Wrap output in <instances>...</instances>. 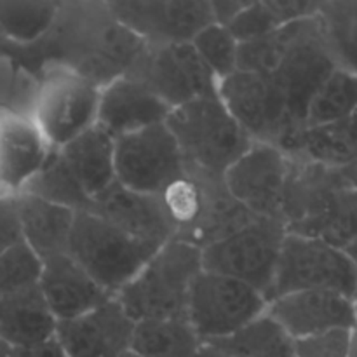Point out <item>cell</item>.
<instances>
[{"label":"cell","mask_w":357,"mask_h":357,"mask_svg":"<svg viewBox=\"0 0 357 357\" xmlns=\"http://www.w3.org/2000/svg\"><path fill=\"white\" fill-rule=\"evenodd\" d=\"M2 44L40 75L45 66H65L100 89L128 75L149 47L115 20L108 2L93 0L59 2L51 30L37 44Z\"/></svg>","instance_id":"6da1fadb"},{"label":"cell","mask_w":357,"mask_h":357,"mask_svg":"<svg viewBox=\"0 0 357 357\" xmlns=\"http://www.w3.org/2000/svg\"><path fill=\"white\" fill-rule=\"evenodd\" d=\"M337 66L317 14L243 42L237 54V70L272 80L296 131L305 126L310 101Z\"/></svg>","instance_id":"7a4b0ae2"},{"label":"cell","mask_w":357,"mask_h":357,"mask_svg":"<svg viewBox=\"0 0 357 357\" xmlns=\"http://www.w3.org/2000/svg\"><path fill=\"white\" fill-rule=\"evenodd\" d=\"M166 126L183 159L185 174L223 178L227 169L253 145L234 121L218 94L204 96L171 110Z\"/></svg>","instance_id":"3957f363"},{"label":"cell","mask_w":357,"mask_h":357,"mask_svg":"<svg viewBox=\"0 0 357 357\" xmlns=\"http://www.w3.org/2000/svg\"><path fill=\"white\" fill-rule=\"evenodd\" d=\"M202 271L199 248L171 239L115 295L132 321L187 319L188 293Z\"/></svg>","instance_id":"277c9868"},{"label":"cell","mask_w":357,"mask_h":357,"mask_svg":"<svg viewBox=\"0 0 357 357\" xmlns=\"http://www.w3.org/2000/svg\"><path fill=\"white\" fill-rule=\"evenodd\" d=\"M160 246L122 232L89 211H77L66 255L108 295L115 296L136 278Z\"/></svg>","instance_id":"5b68a950"},{"label":"cell","mask_w":357,"mask_h":357,"mask_svg":"<svg viewBox=\"0 0 357 357\" xmlns=\"http://www.w3.org/2000/svg\"><path fill=\"white\" fill-rule=\"evenodd\" d=\"M356 289L357 271L344 250L286 234L267 302L296 291H335L352 298Z\"/></svg>","instance_id":"8992f818"},{"label":"cell","mask_w":357,"mask_h":357,"mask_svg":"<svg viewBox=\"0 0 357 357\" xmlns=\"http://www.w3.org/2000/svg\"><path fill=\"white\" fill-rule=\"evenodd\" d=\"M268 302L251 286L201 271L188 293L187 321L202 344L232 337L267 310Z\"/></svg>","instance_id":"52a82bcc"},{"label":"cell","mask_w":357,"mask_h":357,"mask_svg":"<svg viewBox=\"0 0 357 357\" xmlns=\"http://www.w3.org/2000/svg\"><path fill=\"white\" fill-rule=\"evenodd\" d=\"M279 220L258 218L229 237L209 244L202 253V271L237 279L267 300L286 236Z\"/></svg>","instance_id":"ba28073f"},{"label":"cell","mask_w":357,"mask_h":357,"mask_svg":"<svg viewBox=\"0 0 357 357\" xmlns=\"http://www.w3.org/2000/svg\"><path fill=\"white\" fill-rule=\"evenodd\" d=\"M101 89L65 66L42 70L33 121L52 149H61L96 124Z\"/></svg>","instance_id":"9c48e42d"},{"label":"cell","mask_w":357,"mask_h":357,"mask_svg":"<svg viewBox=\"0 0 357 357\" xmlns=\"http://www.w3.org/2000/svg\"><path fill=\"white\" fill-rule=\"evenodd\" d=\"M115 180L138 194L160 195L185 174L180 149L164 124L115 138Z\"/></svg>","instance_id":"30bf717a"},{"label":"cell","mask_w":357,"mask_h":357,"mask_svg":"<svg viewBox=\"0 0 357 357\" xmlns=\"http://www.w3.org/2000/svg\"><path fill=\"white\" fill-rule=\"evenodd\" d=\"M218 98L253 142L281 149L296 132L281 94L267 75L237 70L220 80Z\"/></svg>","instance_id":"8fae6325"},{"label":"cell","mask_w":357,"mask_h":357,"mask_svg":"<svg viewBox=\"0 0 357 357\" xmlns=\"http://www.w3.org/2000/svg\"><path fill=\"white\" fill-rule=\"evenodd\" d=\"M129 73L142 80L171 110L218 94V79L190 42L146 47Z\"/></svg>","instance_id":"7c38bea8"},{"label":"cell","mask_w":357,"mask_h":357,"mask_svg":"<svg viewBox=\"0 0 357 357\" xmlns=\"http://www.w3.org/2000/svg\"><path fill=\"white\" fill-rule=\"evenodd\" d=\"M108 7L149 47L188 44L215 23L208 0H115Z\"/></svg>","instance_id":"4fadbf2b"},{"label":"cell","mask_w":357,"mask_h":357,"mask_svg":"<svg viewBox=\"0 0 357 357\" xmlns=\"http://www.w3.org/2000/svg\"><path fill=\"white\" fill-rule=\"evenodd\" d=\"M289 157L268 143L253 145L227 169L223 181L234 199L258 218L282 222Z\"/></svg>","instance_id":"5bb4252c"},{"label":"cell","mask_w":357,"mask_h":357,"mask_svg":"<svg viewBox=\"0 0 357 357\" xmlns=\"http://www.w3.org/2000/svg\"><path fill=\"white\" fill-rule=\"evenodd\" d=\"M135 324L112 296L75 319L58 321L54 340L66 357H122L131 351Z\"/></svg>","instance_id":"9a60e30c"},{"label":"cell","mask_w":357,"mask_h":357,"mask_svg":"<svg viewBox=\"0 0 357 357\" xmlns=\"http://www.w3.org/2000/svg\"><path fill=\"white\" fill-rule=\"evenodd\" d=\"M265 312L293 340L357 326L352 300L335 291L289 293L268 302Z\"/></svg>","instance_id":"2e32d148"},{"label":"cell","mask_w":357,"mask_h":357,"mask_svg":"<svg viewBox=\"0 0 357 357\" xmlns=\"http://www.w3.org/2000/svg\"><path fill=\"white\" fill-rule=\"evenodd\" d=\"M51 152L33 117L0 108V194H21Z\"/></svg>","instance_id":"e0dca14e"},{"label":"cell","mask_w":357,"mask_h":357,"mask_svg":"<svg viewBox=\"0 0 357 357\" xmlns=\"http://www.w3.org/2000/svg\"><path fill=\"white\" fill-rule=\"evenodd\" d=\"M84 211L100 216L122 232L145 243L162 246L174 239V229L159 195L138 194L119 181L101 192Z\"/></svg>","instance_id":"ac0fdd59"},{"label":"cell","mask_w":357,"mask_h":357,"mask_svg":"<svg viewBox=\"0 0 357 357\" xmlns=\"http://www.w3.org/2000/svg\"><path fill=\"white\" fill-rule=\"evenodd\" d=\"M169 114L171 108L160 98L128 73L101 87L96 126L115 139L150 126L164 124Z\"/></svg>","instance_id":"d6986e66"},{"label":"cell","mask_w":357,"mask_h":357,"mask_svg":"<svg viewBox=\"0 0 357 357\" xmlns=\"http://www.w3.org/2000/svg\"><path fill=\"white\" fill-rule=\"evenodd\" d=\"M38 288L56 321L75 319L112 298L66 253L42 261Z\"/></svg>","instance_id":"ffe728a7"},{"label":"cell","mask_w":357,"mask_h":357,"mask_svg":"<svg viewBox=\"0 0 357 357\" xmlns=\"http://www.w3.org/2000/svg\"><path fill=\"white\" fill-rule=\"evenodd\" d=\"M188 176L194 178L201 187V209L190 229L178 237V241L204 250L209 244L225 239L230 234L258 220V216L248 211L230 195L223 178L194 176V174Z\"/></svg>","instance_id":"44dd1931"},{"label":"cell","mask_w":357,"mask_h":357,"mask_svg":"<svg viewBox=\"0 0 357 357\" xmlns=\"http://www.w3.org/2000/svg\"><path fill=\"white\" fill-rule=\"evenodd\" d=\"M293 159L344 169L357 159V114L344 121L302 128L281 146Z\"/></svg>","instance_id":"7402d4cb"},{"label":"cell","mask_w":357,"mask_h":357,"mask_svg":"<svg viewBox=\"0 0 357 357\" xmlns=\"http://www.w3.org/2000/svg\"><path fill=\"white\" fill-rule=\"evenodd\" d=\"M68 169L79 181L84 194L94 197L107 190L115 181V139L94 124L65 146L58 149Z\"/></svg>","instance_id":"603a6c76"},{"label":"cell","mask_w":357,"mask_h":357,"mask_svg":"<svg viewBox=\"0 0 357 357\" xmlns=\"http://www.w3.org/2000/svg\"><path fill=\"white\" fill-rule=\"evenodd\" d=\"M23 241L40 260L66 253L75 211L21 192L16 195Z\"/></svg>","instance_id":"cb8c5ba5"},{"label":"cell","mask_w":357,"mask_h":357,"mask_svg":"<svg viewBox=\"0 0 357 357\" xmlns=\"http://www.w3.org/2000/svg\"><path fill=\"white\" fill-rule=\"evenodd\" d=\"M56 317L42 296L40 288L0 296V342L7 345H38L52 340Z\"/></svg>","instance_id":"d4e9b609"},{"label":"cell","mask_w":357,"mask_h":357,"mask_svg":"<svg viewBox=\"0 0 357 357\" xmlns=\"http://www.w3.org/2000/svg\"><path fill=\"white\" fill-rule=\"evenodd\" d=\"M319 2L309 0H265L248 2V6L229 24V31L239 44L257 40L278 28L303 17L316 16Z\"/></svg>","instance_id":"484cf974"},{"label":"cell","mask_w":357,"mask_h":357,"mask_svg":"<svg viewBox=\"0 0 357 357\" xmlns=\"http://www.w3.org/2000/svg\"><path fill=\"white\" fill-rule=\"evenodd\" d=\"M201 345L187 319H145L135 324L131 352L139 357H192Z\"/></svg>","instance_id":"4316f807"},{"label":"cell","mask_w":357,"mask_h":357,"mask_svg":"<svg viewBox=\"0 0 357 357\" xmlns=\"http://www.w3.org/2000/svg\"><path fill=\"white\" fill-rule=\"evenodd\" d=\"M206 344L230 357H295V340L267 312L232 337Z\"/></svg>","instance_id":"83f0119b"},{"label":"cell","mask_w":357,"mask_h":357,"mask_svg":"<svg viewBox=\"0 0 357 357\" xmlns=\"http://www.w3.org/2000/svg\"><path fill=\"white\" fill-rule=\"evenodd\" d=\"M59 2H2L0 0V42L33 45L45 37L58 16Z\"/></svg>","instance_id":"f1b7e54d"},{"label":"cell","mask_w":357,"mask_h":357,"mask_svg":"<svg viewBox=\"0 0 357 357\" xmlns=\"http://www.w3.org/2000/svg\"><path fill=\"white\" fill-rule=\"evenodd\" d=\"M317 17L337 65L357 75V0L319 2Z\"/></svg>","instance_id":"f546056e"},{"label":"cell","mask_w":357,"mask_h":357,"mask_svg":"<svg viewBox=\"0 0 357 357\" xmlns=\"http://www.w3.org/2000/svg\"><path fill=\"white\" fill-rule=\"evenodd\" d=\"M354 114H357V75L337 66L310 101L303 128L331 124Z\"/></svg>","instance_id":"4dcf8cb0"},{"label":"cell","mask_w":357,"mask_h":357,"mask_svg":"<svg viewBox=\"0 0 357 357\" xmlns=\"http://www.w3.org/2000/svg\"><path fill=\"white\" fill-rule=\"evenodd\" d=\"M303 237H312L338 250H347L357 241V190L349 183L344 185Z\"/></svg>","instance_id":"1f68e13d"},{"label":"cell","mask_w":357,"mask_h":357,"mask_svg":"<svg viewBox=\"0 0 357 357\" xmlns=\"http://www.w3.org/2000/svg\"><path fill=\"white\" fill-rule=\"evenodd\" d=\"M23 192L52 202V204L68 208L75 213L84 211L89 206V197L84 194L82 187L68 169L65 160L61 159L58 149H52L44 167L38 171L37 176L28 183Z\"/></svg>","instance_id":"d6a6232c"},{"label":"cell","mask_w":357,"mask_h":357,"mask_svg":"<svg viewBox=\"0 0 357 357\" xmlns=\"http://www.w3.org/2000/svg\"><path fill=\"white\" fill-rule=\"evenodd\" d=\"M38 84L40 73L0 42V108L31 117Z\"/></svg>","instance_id":"836d02e7"},{"label":"cell","mask_w":357,"mask_h":357,"mask_svg":"<svg viewBox=\"0 0 357 357\" xmlns=\"http://www.w3.org/2000/svg\"><path fill=\"white\" fill-rule=\"evenodd\" d=\"M190 44L194 45L206 66L211 70L213 75L218 79V82L237 72L239 42L227 26L211 23L199 31Z\"/></svg>","instance_id":"e575fe53"},{"label":"cell","mask_w":357,"mask_h":357,"mask_svg":"<svg viewBox=\"0 0 357 357\" xmlns=\"http://www.w3.org/2000/svg\"><path fill=\"white\" fill-rule=\"evenodd\" d=\"M42 260L24 241L0 255V296L37 288Z\"/></svg>","instance_id":"d590c367"},{"label":"cell","mask_w":357,"mask_h":357,"mask_svg":"<svg viewBox=\"0 0 357 357\" xmlns=\"http://www.w3.org/2000/svg\"><path fill=\"white\" fill-rule=\"evenodd\" d=\"M349 335L351 331L338 330L295 340V357H347Z\"/></svg>","instance_id":"8d00e7d4"},{"label":"cell","mask_w":357,"mask_h":357,"mask_svg":"<svg viewBox=\"0 0 357 357\" xmlns=\"http://www.w3.org/2000/svg\"><path fill=\"white\" fill-rule=\"evenodd\" d=\"M23 241L16 195L0 194V255Z\"/></svg>","instance_id":"74e56055"},{"label":"cell","mask_w":357,"mask_h":357,"mask_svg":"<svg viewBox=\"0 0 357 357\" xmlns=\"http://www.w3.org/2000/svg\"><path fill=\"white\" fill-rule=\"evenodd\" d=\"M0 357H66L63 354L58 342L52 340L38 345H26V347H17V345H7L0 342Z\"/></svg>","instance_id":"f35d334b"},{"label":"cell","mask_w":357,"mask_h":357,"mask_svg":"<svg viewBox=\"0 0 357 357\" xmlns=\"http://www.w3.org/2000/svg\"><path fill=\"white\" fill-rule=\"evenodd\" d=\"M209 3H211L213 21L222 26H229L237 14L248 6V2H239V0H215Z\"/></svg>","instance_id":"ab89813d"},{"label":"cell","mask_w":357,"mask_h":357,"mask_svg":"<svg viewBox=\"0 0 357 357\" xmlns=\"http://www.w3.org/2000/svg\"><path fill=\"white\" fill-rule=\"evenodd\" d=\"M192 357H230V356H227L225 352L220 351V349H216L215 345L202 344L201 349H199V351L195 352Z\"/></svg>","instance_id":"60d3db41"},{"label":"cell","mask_w":357,"mask_h":357,"mask_svg":"<svg viewBox=\"0 0 357 357\" xmlns=\"http://www.w3.org/2000/svg\"><path fill=\"white\" fill-rule=\"evenodd\" d=\"M342 174H344V178L347 180V183L351 185L354 190H357V159L354 160L352 164H349L347 167H344V169H340Z\"/></svg>","instance_id":"b9f144b4"},{"label":"cell","mask_w":357,"mask_h":357,"mask_svg":"<svg viewBox=\"0 0 357 357\" xmlns=\"http://www.w3.org/2000/svg\"><path fill=\"white\" fill-rule=\"evenodd\" d=\"M347 357H357V326L351 330L349 335V356Z\"/></svg>","instance_id":"7bdbcfd3"},{"label":"cell","mask_w":357,"mask_h":357,"mask_svg":"<svg viewBox=\"0 0 357 357\" xmlns=\"http://www.w3.org/2000/svg\"><path fill=\"white\" fill-rule=\"evenodd\" d=\"M352 309H354V316H356V323H357V289L354 293V296H352Z\"/></svg>","instance_id":"ee69618b"},{"label":"cell","mask_w":357,"mask_h":357,"mask_svg":"<svg viewBox=\"0 0 357 357\" xmlns=\"http://www.w3.org/2000/svg\"><path fill=\"white\" fill-rule=\"evenodd\" d=\"M122 357H139V356L132 354V352H131V351H129V352H128V354H124V356H122Z\"/></svg>","instance_id":"f6af8a7d"}]
</instances>
